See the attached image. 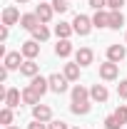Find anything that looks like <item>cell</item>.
<instances>
[{"label":"cell","mask_w":127,"mask_h":129,"mask_svg":"<svg viewBox=\"0 0 127 129\" xmlns=\"http://www.w3.org/2000/svg\"><path fill=\"white\" fill-rule=\"evenodd\" d=\"M72 27H75V32H77V35H82V37H85V35H90V30H92V27H95V25H92V17H87V15H75V20H72Z\"/></svg>","instance_id":"obj_1"},{"label":"cell","mask_w":127,"mask_h":129,"mask_svg":"<svg viewBox=\"0 0 127 129\" xmlns=\"http://www.w3.org/2000/svg\"><path fill=\"white\" fill-rule=\"evenodd\" d=\"M48 82H50V89H52V92H55V94H62V92H67V77H65V75H57V72H55V75H50L48 77Z\"/></svg>","instance_id":"obj_2"},{"label":"cell","mask_w":127,"mask_h":129,"mask_svg":"<svg viewBox=\"0 0 127 129\" xmlns=\"http://www.w3.org/2000/svg\"><path fill=\"white\" fill-rule=\"evenodd\" d=\"M117 75H120V64L117 62H110V60H107V62L105 64H100V77H102V80H117Z\"/></svg>","instance_id":"obj_3"},{"label":"cell","mask_w":127,"mask_h":129,"mask_svg":"<svg viewBox=\"0 0 127 129\" xmlns=\"http://www.w3.org/2000/svg\"><path fill=\"white\" fill-rule=\"evenodd\" d=\"M20 52H23L25 60H35V57L40 55V45H37V40H28V42H23V45H20Z\"/></svg>","instance_id":"obj_4"},{"label":"cell","mask_w":127,"mask_h":129,"mask_svg":"<svg viewBox=\"0 0 127 129\" xmlns=\"http://www.w3.org/2000/svg\"><path fill=\"white\" fill-rule=\"evenodd\" d=\"M127 57V47L125 45H110L107 47V60L110 62H122Z\"/></svg>","instance_id":"obj_5"},{"label":"cell","mask_w":127,"mask_h":129,"mask_svg":"<svg viewBox=\"0 0 127 129\" xmlns=\"http://www.w3.org/2000/svg\"><path fill=\"white\" fill-rule=\"evenodd\" d=\"M32 117L37 122H52V109H50L48 104H35L32 107Z\"/></svg>","instance_id":"obj_6"},{"label":"cell","mask_w":127,"mask_h":129,"mask_svg":"<svg viewBox=\"0 0 127 129\" xmlns=\"http://www.w3.org/2000/svg\"><path fill=\"white\" fill-rule=\"evenodd\" d=\"M107 97H110V92H107L105 84H92L90 87V99L92 102H100L102 104V102H107Z\"/></svg>","instance_id":"obj_7"},{"label":"cell","mask_w":127,"mask_h":129,"mask_svg":"<svg viewBox=\"0 0 127 129\" xmlns=\"http://www.w3.org/2000/svg\"><path fill=\"white\" fill-rule=\"evenodd\" d=\"M92 57H95V52L90 47H80L77 52H75V62L80 64V67H87V64H92Z\"/></svg>","instance_id":"obj_8"},{"label":"cell","mask_w":127,"mask_h":129,"mask_svg":"<svg viewBox=\"0 0 127 129\" xmlns=\"http://www.w3.org/2000/svg\"><path fill=\"white\" fill-rule=\"evenodd\" d=\"M37 25H43V22H40V17H37V13H28V15L20 17V27H23V30H30V32H32Z\"/></svg>","instance_id":"obj_9"},{"label":"cell","mask_w":127,"mask_h":129,"mask_svg":"<svg viewBox=\"0 0 127 129\" xmlns=\"http://www.w3.org/2000/svg\"><path fill=\"white\" fill-rule=\"evenodd\" d=\"M23 62H25V60H23V52H8L3 64H5L8 70H20V67H23Z\"/></svg>","instance_id":"obj_10"},{"label":"cell","mask_w":127,"mask_h":129,"mask_svg":"<svg viewBox=\"0 0 127 129\" xmlns=\"http://www.w3.org/2000/svg\"><path fill=\"white\" fill-rule=\"evenodd\" d=\"M17 22H20V13H17V8H13V5L5 8V10H3V25L10 27V25H17Z\"/></svg>","instance_id":"obj_11"},{"label":"cell","mask_w":127,"mask_h":129,"mask_svg":"<svg viewBox=\"0 0 127 129\" xmlns=\"http://www.w3.org/2000/svg\"><path fill=\"white\" fill-rule=\"evenodd\" d=\"M37 72H40V64L35 62V60H25L23 67H20V75H25V77H37Z\"/></svg>","instance_id":"obj_12"},{"label":"cell","mask_w":127,"mask_h":129,"mask_svg":"<svg viewBox=\"0 0 127 129\" xmlns=\"http://www.w3.org/2000/svg\"><path fill=\"white\" fill-rule=\"evenodd\" d=\"M30 87H32V89H35L40 97H43V94L50 89V82L45 80V77H40V75H37V77H32V80H30Z\"/></svg>","instance_id":"obj_13"},{"label":"cell","mask_w":127,"mask_h":129,"mask_svg":"<svg viewBox=\"0 0 127 129\" xmlns=\"http://www.w3.org/2000/svg\"><path fill=\"white\" fill-rule=\"evenodd\" d=\"M20 99H23V92H20V89H8V94H5V107L15 109V107H20Z\"/></svg>","instance_id":"obj_14"},{"label":"cell","mask_w":127,"mask_h":129,"mask_svg":"<svg viewBox=\"0 0 127 129\" xmlns=\"http://www.w3.org/2000/svg\"><path fill=\"white\" fill-rule=\"evenodd\" d=\"M35 13H37V17H40V22L45 25V22H50V20H52V13H55V10H52V5H45V3H40Z\"/></svg>","instance_id":"obj_15"},{"label":"cell","mask_w":127,"mask_h":129,"mask_svg":"<svg viewBox=\"0 0 127 129\" xmlns=\"http://www.w3.org/2000/svg\"><path fill=\"white\" fill-rule=\"evenodd\" d=\"M125 25V15H122V10H110V30H120Z\"/></svg>","instance_id":"obj_16"},{"label":"cell","mask_w":127,"mask_h":129,"mask_svg":"<svg viewBox=\"0 0 127 129\" xmlns=\"http://www.w3.org/2000/svg\"><path fill=\"white\" fill-rule=\"evenodd\" d=\"M55 55H57V57H70V55H72V42H70V40H57Z\"/></svg>","instance_id":"obj_17"},{"label":"cell","mask_w":127,"mask_h":129,"mask_svg":"<svg viewBox=\"0 0 127 129\" xmlns=\"http://www.w3.org/2000/svg\"><path fill=\"white\" fill-rule=\"evenodd\" d=\"M75 32L72 27V22H60V25H55V35L60 37V40H70V35Z\"/></svg>","instance_id":"obj_18"},{"label":"cell","mask_w":127,"mask_h":129,"mask_svg":"<svg viewBox=\"0 0 127 129\" xmlns=\"http://www.w3.org/2000/svg\"><path fill=\"white\" fill-rule=\"evenodd\" d=\"M92 25H95L97 30L107 27V25H110V13H105V10H97V13H95V17H92Z\"/></svg>","instance_id":"obj_19"},{"label":"cell","mask_w":127,"mask_h":129,"mask_svg":"<svg viewBox=\"0 0 127 129\" xmlns=\"http://www.w3.org/2000/svg\"><path fill=\"white\" fill-rule=\"evenodd\" d=\"M87 97H90V89L87 87H82V84H75L72 87V102H90Z\"/></svg>","instance_id":"obj_20"},{"label":"cell","mask_w":127,"mask_h":129,"mask_svg":"<svg viewBox=\"0 0 127 129\" xmlns=\"http://www.w3.org/2000/svg\"><path fill=\"white\" fill-rule=\"evenodd\" d=\"M62 75H65L70 82H77V80H80V64H77V62H67Z\"/></svg>","instance_id":"obj_21"},{"label":"cell","mask_w":127,"mask_h":129,"mask_svg":"<svg viewBox=\"0 0 127 129\" xmlns=\"http://www.w3.org/2000/svg\"><path fill=\"white\" fill-rule=\"evenodd\" d=\"M23 102L35 107V104H40V94H37L32 87H25V89H23Z\"/></svg>","instance_id":"obj_22"},{"label":"cell","mask_w":127,"mask_h":129,"mask_svg":"<svg viewBox=\"0 0 127 129\" xmlns=\"http://www.w3.org/2000/svg\"><path fill=\"white\" fill-rule=\"evenodd\" d=\"M48 37H50V30L45 25H37V27L32 30V40H37V42H45Z\"/></svg>","instance_id":"obj_23"},{"label":"cell","mask_w":127,"mask_h":129,"mask_svg":"<svg viewBox=\"0 0 127 129\" xmlns=\"http://www.w3.org/2000/svg\"><path fill=\"white\" fill-rule=\"evenodd\" d=\"M70 112L72 114H87L90 112V102H72L70 104Z\"/></svg>","instance_id":"obj_24"},{"label":"cell","mask_w":127,"mask_h":129,"mask_svg":"<svg viewBox=\"0 0 127 129\" xmlns=\"http://www.w3.org/2000/svg\"><path fill=\"white\" fill-rule=\"evenodd\" d=\"M52 10L60 13V15L67 13V10H70V0H52Z\"/></svg>","instance_id":"obj_25"},{"label":"cell","mask_w":127,"mask_h":129,"mask_svg":"<svg viewBox=\"0 0 127 129\" xmlns=\"http://www.w3.org/2000/svg\"><path fill=\"white\" fill-rule=\"evenodd\" d=\"M0 122H3L5 127H10V124H13V109H10V107H5V109L0 112Z\"/></svg>","instance_id":"obj_26"},{"label":"cell","mask_w":127,"mask_h":129,"mask_svg":"<svg viewBox=\"0 0 127 129\" xmlns=\"http://www.w3.org/2000/svg\"><path fill=\"white\" fill-rule=\"evenodd\" d=\"M105 127H107V129H120V127H125V124H122V122H120L115 114H110V117L105 119Z\"/></svg>","instance_id":"obj_27"},{"label":"cell","mask_w":127,"mask_h":129,"mask_svg":"<svg viewBox=\"0 0 127 129\" xmlns=\"http://www.w3.org/2000/svg\"><path fill=\"white\" fill-rule=\"evenodd\" d=\"M115 117H117L122 124H127V104H120V107L115 109Z\"/></svg>","instance_id":"obj_28"},{"label":"cell","mask_w":127,"mask_h":129,"mask_svg":"<svg viewBox=\"0 0 127 129\" xmlns=\"http://www.w3.org/2000/svg\"><path fill=\"white\" fill-rule=\"evenodd\" d=\"M117 94H120V99H127V80H122L117 84Z\"/></svg>","instance_id":"obj_29"},{"label":"cell","mask_w":127,"mask_h":129,"mask_svg":"<svg viewBox=\"0 0 127 129\" xmlns=\"http://www.w3.org/2000/svg\"><path fill=\"white\" fill-rule=\"evenodd\" d=\"M48 129H70V127L65 124L62 119H52V122H50V124H48Z\"/></svg>","instance_id":"obj_30"},{"label":"cell","mask_w":127,"mask_h":129,"mask_svg":"<svg viewBox=\"0 0 127 129\" xmlns=\"http://www.w3.org/2000/svg\"><path fill=\"white\" fill-rule=\"evenodd\" d=\"M122 5H125V0H107V8L110 10H122Z\"/></svg>","instance_id":"obj_31"},{"label":"cell","mask_w":127,"mask_h":129,"mask_svg":"<svg viewBox=\"0 0 127 129\" xmlns=\"http://www.w3.org/2000/svg\"><path fill=\"white\" fill-rule=\"evenodd\" d=\"M90 3V8H95V10H102L105 5H107V0H87Z\"/></svg>","instance_id":"obj_32"},{"label":"cell","mask_w":127,"mask_h":129,"mask_svg":"<svg viewBox=\"0 0 127 129\" xmlns=\"http://www.w3.org/2000/svg\"><path fill=\"white\" fill-rule=\"evenodd\" d=\"M28 129H48V124H45V122H37V119H35L32 124H28Z\"/></svg>","instance_id":"obj_33"},{"label":"cell","mask_w":127,"mask_h":129,"mask_svg":"<svg viewBox=\"0 0 127 129\" xmlns=\"http://www.w3.org/2000/svg\"><path fill=\"white\" fill-rule=\"evenodd\" d=\"M0 40H8V25L0 27Z\"/></svg>","instance_id":"obj_34"},{"label":"cell","mask_w":127,"mask_h":129,"mask_svg":"<svg viewBox=\"0 0 127 129\" xmlns=\"http://www.w3.org/2000/svg\"><path fill=\"white\" fill-rule=\"evenodd\" d=\"M15 3H20V5H25V3H28V0H15Z\"/></svg>","instance_id":"obj_35"},{"label":"cell","mask_w":127,"mask_h":129,"mask_svg":"<svg viewBox=\"0 0 127 129\" xmlns=\"http://www.w3.org/2000/svg\"><path fill=\"white\" fill-rule=\"evenodd\" d=\"M5 129H20V127H13V124H10V127H5Z\"/></svg>","instance_id":"obj_36"},{"label":"cell","mask_w":127,"mask_h":129,"mask_svg":"<svg viewBox=\"0 0 127 129\" xmlns=\"http://www.w3.org/2000/svg\"><path fill=\"white\" fill-rule=\"evenodd\" d=\"M70 129H80V127H70Z\"/></svg>","instance_id":"obj_37"},{"label":"cell","mask_w":127,"mask_h":129,"mask_svg":"<svg viewBox=\"0 0 127 129\" xmlns=\"http://www.w3.org/2000/svg\"><path fill=\"white\" fill-rule=\"evenodd\" d=\"M40 3H45V0H40Z\"/></svg>","instance_id":"obj_38"}]
</instances>
